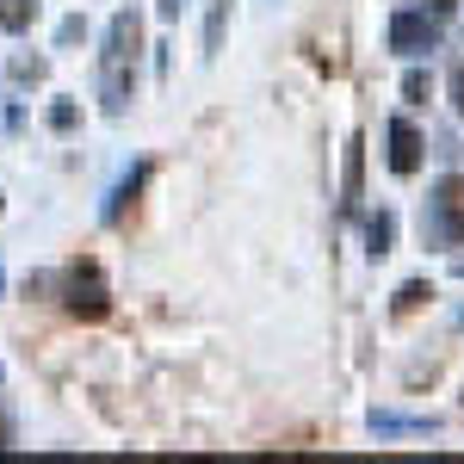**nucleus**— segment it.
<instances>
[{"label": "nucleus", "instance_id": "1", "mask_svg": "<svg viewBox=\"0 0 464 464\" xmlns=\"http://www.w3.org/2000/svg\"><path fill=\"white\" fill-rule=\"evenodd\" d=\"M137 56H143V19L137 13H118L106 37V63H100V93H106V111H124L130 93H137Z\"/></svg>", "mask_w": 464, "mask_h": 464}, {"label": "nucleus", "instance_id": "2", "mask_svg": "<svg viewBox=\"0 0 464 464\" xmlns=\"http://www.w3.org/2000/svg\"><path fill=\"white\" fill-rule=\"evenodd\" d=\"M428 229L446 248H464V174H440L428 198Z\"/></svg>", "mask_w": 464, "mask_h": 464}, {"label": "nucleus", "instance_id": "3", "mask_svg": "<svg viewBox=\"0 0 464 464\" xmlns=\"http://www.w3.org/2000/svg\"><path fill=\"white\" fill-rule=\"evenodd\" d=\"M69 316L74 322H106L111 316V297H106V285H100V266H93V260H81L69 273Z\"/></svg>", "mask_w": 464, "mask_h": 464}, {"label": "nucleus", "instance_id": "4", "mask_svg": "<svg viewBox=\"0 0 464 464\" xmlns=\"http://www.w3.org/2000/svg\"><path fill=\"white\" fill-rule=\"evenodd\" d=\"M433 37H440V25H433L428 13H415V6H402V13L391 19V50L396 56H428Z\"/></svg>", "mask_w": 464, "mask_h": 464}, {"label": "nucleus", "instance_id": "5", "mask_svg": "<svg viewBox=\"0 0 464 464\" xmlns=\"http://www.w3.org/2000/svg\"><path fill=\"white\" fill-rule=\"evenodd\" d=\"M384 143H391V174H415L421 168V130L409 124V118H391V130H384Z\"/></svg>", "mask_w": 464, "mask_h": 464}, {"label": "nucleus", "instance_id": "6", "mask_svg": "<svg viewBox=\"0 0 464 464\" xmlns=\"http://www.w3.org/2000/svg\"><path fill=\"white\" fill-rule=\"evenodd\" d=\"M391 248H396V217L391 211L365 217V254H372V260H384Z\"/></svg>", "mask_w": 464, "mask_h": 464}, {"label": "nucleus", "instance_id": "7", "mask_svg": "<svg viewBox=\"0 0 464 464\" xmlns=\"http://www.w3.org/2000/svg\"><path fill=\"white\" fill-rule=\"evenodd\" d=\"M359 168H365V137L347 143V179H341V192H347L341 205H347V211H359Z\"/></svg>", "mask_w": 464, "mask_h": 464}, {"label": "nucleus", "instance_id": "8", "mask_svg": "<svg viewBox=\"0 0 464 464\" xmlns=\"http://www.w3.org/2000/svg\"><path fill=\"white\" fill-rule=\"evenodd\" d=\"M0 25H6V32H32L37 25V0H0Z\"/></svg>", "mask_w": 464, "mask_h": 464}, {"label": "nucleus", "instance_id": "9", "mask_svg": "<svg viewBox=\"0 0 464 464\" xmlns=\"http://www.w3.org/2000/svg\"><path fill=\"white\" fill-rule=\"evenodd\" d=\"M149 186V168H137V174L124 179V186H118V205H111V223H124V217L137 211V192H143Z\"/></svg>", "mask_w": 464, "mask_h": 464}, {"label": "nucleus", "instance_id": "10", "mask_svg": "<svg viewBox=\"0 0 464 464\" xmlns=\"http://www.w3.org/2000/svg\"><path fill=\"white\" fill-rule=\"evenodd\" d=\"M428 297H433V285H428V279H409V285L396 291V316H415V310H421Z\"/></svg>", "mask_w": 464, "mask_h": 464}, {"label": "nucleus", "instance_id": "11", "mask_svg": "<svg viewBox=\"0 0 464 464\" xmlns=\"http://www.w3.org/2000/svg\"><path fill=\"white\" fill-rule=\"evenodd\" d=\"M402 100H409V106H421V100H428V74H421V69L402 74Z\"/></svg>", "mask_w": 464, "mask_h": 464}, {"label": "nucleus", "instance_id": "12", "mask_svg": "<svg viewBox=\"0 0 464 464\" xmlns=\"http://www.w3.org/2000/svg\"><path fill=\"white\" fill-rule=\"evenodd\" d=\"M74 118H81V111H74L69 100H63V106H50V130H74Z\"/></svg>", "mask_w": 464, "mask_h": 464}, {"label": "nucleus", "instance_id": "13", "mask_svg": "<svg viewBox=\"0 0 464 464\" xmlns=\"http://www.w3.org/2000/svg\"><path fill=\"white\" fill-rule=\"evenodd\" d=\"M452 106H459V118H464V69L452 74Z\"/></svg>", "mask_w": 464, "mask_h": 464}, {"label": "nucleus", "instance_id": "14", "mask_svg": "<svg viewBox=\"0 0 464 464\" xmlns=\"http://www.w3.org/2000/svg\"><path fill=\"white\" fill-rule=\"evenodd\" d=\"M452 6H459V0H433V19H446V13H452Z\"/></svg>", "mask_w": 464, "mask_h": 464}, {"label": "nucleus", "instance_id": "15", "mask_svg": "<svg viewBox=\"0 0 464 464\" xmlns=\"http://www.w3.org/2000/svg\"><path fill=\"white\" fill-rule=\"evenodd\" d=\"M0 452H13V428L6 421H0Z\"/></svg>", "mask_w": 464, "mask_h": 464}, {"label": "nucleus", "instance_id": "16", "mask_svg": "<svg viewBox=\"0 0 464 464\" xmlns=\"http://www.w3.org/2000/svg\"><path fill=\"white\" fill-rule=\"evenodd\" d=\"M179 6H186V0H161V13H168V19H179Z\"/></svg>", "mask_w": 464, "mask_h": 464}]
</instances>
